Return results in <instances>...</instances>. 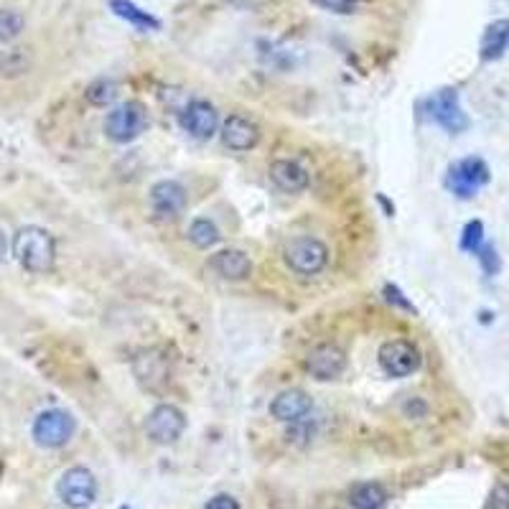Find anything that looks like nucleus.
<instances>
[{
	"label": "nucleus",
	"mask_w": 509,
	"mask_h": 509,
	"mask_svg": "<svg viewBox=\"0 0 509 509\" xmlns=\"http://www.w3.org/2000/svg\"><path fill=\"white\" fill-rule=\"evenodd\" d=\"M13 255L26 273H49L57 263V240L49 229L36 224L20 227L13 237Z\"/></svg>",
	"instance_id": "f257e3e1"
},
{
	"label": "nucleus",
	"mask_w": 509,
	"mask_h": 509,
	"mask_svg": "<svg viewBox=\"0 0 509 509\" xmlns=\"http://www.w3.org/2000/svg\"><path fill=\"white\" fill-rule=\"evenodd\" d=\"M148 127V112L138 100H127L112 107L104 118V135L112 143H133Z\"/></svg>",
	"instance_id": "f03ea898"
},
{
	"label": "nucleus",
	"mask_w": 509,
	"mask_h": 509,
	"mask_svg": "<svg viewBox=\"0 0 509 509\" xmlns=\"http://www.w3.org/2000/svg\"><path fill=\"white\" fill-rule=\"evenodd\" d=\"M491 179L489 166L479 156H468L461 161L451 163L446 174V189L459 199H474Z\"/></svg>",
	"instance_id": "7ed1b4c3"
},
{
	"label": "nucleus",
	"mask_w": 509,
	"mask_h": 509,
	"mask_svg": "<svg viewBox=\"0 0 509 509\" xmlns=\"http://www.w3.org/2000/svg\"><path fill=\"white\" fill-rule=\"evenodd\" d=\"M74 430H77V420L66 410L49 407V410H41L34 418L31 436L41 448H61L72 441Z\"/></svg>",
	"instance_id": "20e7f679"
},
{
	"label": "nucleus",
	"mask_w": 509,
	"mask_h": 509,
	"mask_svg": "<svg viewBox=\"0 0 509 509\" xmlns=\"http://www.w3.org/2000/svg\"><path fill=\"white\" fill-rule=\"evenodd\" d=\"M285 265L298 275H319L328 263V247L321 240L304 235L293 237L283 250Z\"/></svg>",
	"instance_id": "39448f33"
},
{
	"label": "nucleus",
	"mask_w": 509,
	"mask_h": 509,
	"mask_svg": "<svg viewBox=\"0 0 509 509\" xmlns=\"http://www.w3.org/2000/svg\"><path fill=\"white\" fill-rule=\"evenodd\" d=\"M97 479L89 468L72 467L61 474L57 494L69 509H87L97 499Z\"/></svg>",
	"instance_id": "423d86ee"
},
{
	"label": "nucleus",
	"mask_w": 509,
	"mask_h": 509,
	"mask_svg": "<svg viewBox=\"0 0 509 509\" xmlns=\"http://www.w3.org/2000/svg\"><path fill=\"white\" fill-rule=\"evenodd\" d=\"M426 107L430 120L438 122L451 135L464 133V130H468V125H471L468 115L464 112V107H461L459 92H456L453 87H443V89L433 92L426 100Z\"/></svg>",
	"instance_id": "0eeeda50"
},
{
	"label": "nucleus",
	"mask_w": 509,
	"mask_h": 509,
	"mask_svg": "<svg viewBox=\"0 0 509 509\" xmlns=\"http://www.w3.org/2000/svg\"><path fill=\"white\" fill-rule=\"evenodd\" d=\"M377 362H380L387 377L403 380V377H410L413 372L420 369V351L407 339H389V342L380 346Z\"/></svg>",
	"instance_id": "6e6552de"
},
{
	"label": "nucleus",
	"mask_w": 509,
	"mask_h": 509,
	"mask_svg": "<svg viewBox=\"0 0 509 509\" xmlns=\"http://www.w3.org/2000/svg\"><path fill=\"white\" fill-rule=\"evenodd\" d=\"M148 438L158 446H171L176 443L186 430V415L181 407L171 405V403H161L153 407V413L148 415Z\"/></svg>",
	"instance_id": "1a4fd4ad"
},
{
	"label": "nucleus",
	"mask_w": 509,
	"mask_h": 509,
	"mask_svg": "<svg viewBox=\"0 0 509 509\" xmlns=\"http://www.w3.org/2000/svg\"><path fill=\"white\" fill-rule=\"evenodd\" d=\"M346 369V351L334 342H324L316 344L308 354H305V372L319 380V382H328L342 377Z\"/></svg>",
	"instance_id": "9d476101"
},
{
	"label": "nucleus",
	"mask_w": 509,
	"mask_h": 509,
	"mask_svg": "<svg viewBox=\"0 0 509 509\" xmlns=\"http://www.w3.org/2000/svg\"><path fill=\"white\" fill-rule=\"evenodd\" d=\"M313 410V400L308 397L305 389L298 387H290L275 395V400L270 403V415L278 420V423H304L305 418L311 415Z\"/></svg>",
	"instance_id": "9b49d317"
},
{
	"label": "nucleus",
	"mask_w": 509,
	"mask_h": 509,
	"mask_svg": "<svg viewBox=\"0 0 509 509\" xmlns=\"http://www.w3.org/2000/svg\"><path fill=\"white\" fill-rule=\"evenodd\" d=\"M181 125L189 135H194L199 141H209L220 127V115L214 110V104H209L206 100H194L183 107Z\"/></svg>",
	"instance_id": "f8f14e48"
},
{
	"label": "nucleus",
	"mask_w": 509,
	"mask_h": 509,
	"mask_svg": "<svg viewBox=\"0 0 509 509\" xmlns=\"http://www.w3.org/2000/svg\"><path fill=\"white\" fill-rule=\"evenodd\" d=\"M150 209L158 220H176L186 209V189L179 181L153 183L150 189Z\"/></svg>",
	"instance_id": "ddd939ff"
},
{
	"label": "nucleus",
	"mask_w": 509,
	"mask_h": 509,
	"mask_svg": "<svg viewBox=\"0 0 509 509\" xmlns=\"http://www.w3.org/2000/svg\"><path fill=\"white\" fill-rule=\"evenodd\" d=\"M209 267L222 278V281H229V283H240V281H247L252 275V260L247 258V252L243 250H220L217 255L209 258Z\"/></svg>",
	"instance_id": "4468645a"
},
{
	"label": "nucleus",
	"mask_w": 509,
	"mask_h": 509,
	"mask_svg": "<svg viewBox=\"0 0 509 509\" xmlns=\"http://www.w3.org/2000/svg\"><path fill=\"white\" fill-rule=\"evenodd\" d=\"M222 143L229 150H250L260 141V127L244 115H229L222 122Z\"/></svg>",
	"instance_id": "2eb2a0df"
},
{
	"label": "nucleus",
	"mask_w": 509,
	"mask_h": 509,
	"mask_svg": "<svg viewBox=\"0 0 509 509\" xmlns=\"http://www.w3.org/2000/svg\"><path fill=\"white\" fill-rule=\"evenodd\" d=\"M270 179L285 194H301L311 183L308 171L301 163L290 161V158H278V161L270 163Z\"/></svg>",
	"instance_id": "dca6fc26"
},
{
	"label": "nucleus",
	"mask_w": 509,
	"mask_h": 509,
	"mask_svg": "<svg viewBox=\"0 0 509 509\" xmlns=\"http://www.w3.org/2000/svg\"><path fill=\"white\" fill-rule=\"evenodd\" d=\"M509 49V19H497L489 23L482 34L479 57L482 61H499Z\"/></svg>",
	"instance_id": "f3484780"
},
{
	"label": "nucleus",
	"mask_w": 509,
	"mask_h": 509,
	"mask_svg": "<svg viewBox=\"0 0 509 509\" xmlns=\"http://www.w3.org/2000/svg\"><path fill=\"white\" fill-rule=\"evenodd\" d=\"M110 11L118 19L127 20L130 26H135L141 31H158L161 28V20L156 19L153 13L143 11L141 5H135L133 0H110Z\"/></svg>",
	"instance_id": "a211bd4d"
},
{
	"label": "nucleus",
	"mask_w": 509,
	"mask_h": 509,
	"mask_svg": "<svg viewBox=\"0 0 509 509\" xmlns=\"http://www.w3.org/2000/svg\"><path fill=\"white\" fill-rule=\"evenodd\" d=\"M31 66H34V57L28 49L11 46V49L0 51V77L3 80H19L31 72Z\"/></svg>",
	"instance_id": "6ab92c4d"
},
{
	"label": "nucleus",
	"mask_w": 509,
	"mask_h": 509,
	"mask_svg": "<svg viewBox=\"0 0 509 509\" xmlns=\"http://www.w3.org/2000/svg\"><path fill=\"white\" fill-rule=\"evenodd\" d=\"M351 509H382L387 505V489L380 482H362L349 491Z\"/></svg>",
	"instance_id": "aec40b11"
},
{
	"label": "nucleus",
	"mask_w": 509,
	"mask_h": 509,
	"mask_svg": "<svg viewBox=\"0 0 509 509\" xmlns=\"http://www.w3.org/2000/svg\"><path fill=\"white\" fill-rule=\"evenodd\" d=\"M118 92H120V84H118V81L110 80V77H100V80L87 84V89H84V100L89 102L92 107H107V104L115 102Z\"/></svg>",
	"instance_id": "412c9836"
},
{
	"label": "nucleus",
	"mask_w": 509,
	"mask_h": 509,
	"mask_svg": "<svg viewBox=\"0 0 509 509\" xmlns=\"http://www.w3.org/2000/svg\"><path fill=\"white\" fill-rule=\"evenodd\" d=\"M220 229H217V224L212 222V220H206V217H199V220H194L191 227H189V240L194 247H199V250H209V247H214V244L220 243Z\"/></svg>",
	"instance_id": "4be33fe9"
},
{
	"label": "nucleus",
	"mask_w": 509,
	"mask_h": 509,
	"mask_svg": "<svg viewBox=\"0 0 509 509\" xmlns=\"http://www.w3.org/2000/svg\"><path fill=\"white\" fill-rule=\"evenodd\" d=\"M26 19L16 8H0V43H11L23 34Z\"/></svg>",
	"instance_id": "5701e85b"
},
{
	"label": "nucleus",
	"mask_w": 509,
	"mask_h": 509,
	"mask_svg": "<svg viewBox=\"0 0 509 509\" xmlns=\"http://www.w3.org/2000/svg\"><path fill=\"white\" fill-rule=\"evenodd\" d=\"M482 244H484V224L479 222V220H471L464 227V232H461V250L476 255L482 250Z\"/></svg>",
	"instance_id": "b1692460"
},
{
	"label": "nucleus",
	"mask_w": 509,
	"mask_h": 509,
	"mask_svg": "<svg viewBox=\"0 0 509 509\" xmlns=\"http://www.w3.org/2000/svg\"><path fill=\"white\" fill-rule=\"evenodd\" d=\"M476 258H479V265H482V270L487 273L489 278H494V275L502 270V260H499V252H497L494 244H482V250L476 252Z\"/></svg>",
	"instance_id": "393cba45"
},
{
	"label": "nucleus",
	"mask_w": 509,
	"mask_h": 509,
	"mask_svg": "<svg viewBox=\"0 0 509 509\" xmlns=\"http://www.w3.org/2000/svg\"><path fill=\"white\" fill-rule=\"evenodd\" d=\"M484 509H509V482H497L491 487Z\"/></svg>",
	"instance_id": "a878e982"
},
{
	"label": "nucleus",
	"mask_w": 509,
	"mask_h": 509,
	"mask_svg": "<svg viewBox=\"0 0 509 509\" xmlns=\"http://www.w3.org/2000/svg\"><path fill=\"white\" fill-rule=\"evenodd\" d=\"M319 8H326L331 13H354L362 0H313Z\"/></svg>",
	"instance_id": "bb28decb"
},
{
	"label": "nucleus",
	"mask_w": 509,
	"mask_h": 509,
	"mask_svg": "<svg viewBox=\"0 0 509 509\" xmlns=\"http://www.w3.org/2000/svg\"><path fill=\"white\" fill-rule=\"evenodd\" d=\"M385 298H387V304L397 305V308H403V311H415L413 304H410L405 296H403V290H400L397 285H389V283L385 285Z\"/></svg>",
	"instance_id": "cd10ccee"
},
{
	"label": "nucleus",
	"mask_w": 509,
	"mask_h": 509,
	"mask_svg": "<svg viewBox=\"0 0 509 509\" xmlns=\"http://www.w3.org/2000/svg\"><path fill=\"white\" fill-rule=\"evenodd\" d=\"M204 509H240V505H237V499L229 497V494H217V497H212V499L206 502V507Z\"/></svg>",
	"instance_id": "c85d7f7f"
},
{
	"label": "nucleus",
	"mask_w": 509,
	"mask_h": 509,
	"mask_svg": "<svg viewBox=\"0 0 509 509\" xmlns=\"http://www.w3.org/2000/svg\"><path fill=\"white\" fill-rule=\"evenodd\" d=\"M5 258V237H3V232H0V260Z\"/></svg>",
	"instance_id": "c756f323"
},
{
	"label": "nucleus",
	"mask_w": 509,
	"mask_h": 509,
	"mask_svg": "<svg viewBox=\"0 0 509 509\" xmlns=\"http://www.w3.org/2000/svg\"><path fill=\"white\" fill-rule=\"evenodd\" d=\"M122 509H127V507H122Z\"/></svg>",
	"instance_id": "7c9ffc66"
}]
</instances>
